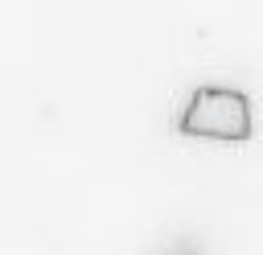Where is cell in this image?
Here are the masks:
<instances>
[{"label":"cell","mask_w":263,"mask_h":255,"mask_svg":"<svg viewBox=\"0 0 263 255\" xmlns=\"http://www.w3.org/2000/svg\"><path fill=\"white\" fill-rule=\"evenodd\" d=\"M181 136L193 140H251V99L234 86H197L181 111Z\"/></svg>","instance_id":"obj_1"}]
</instances>
